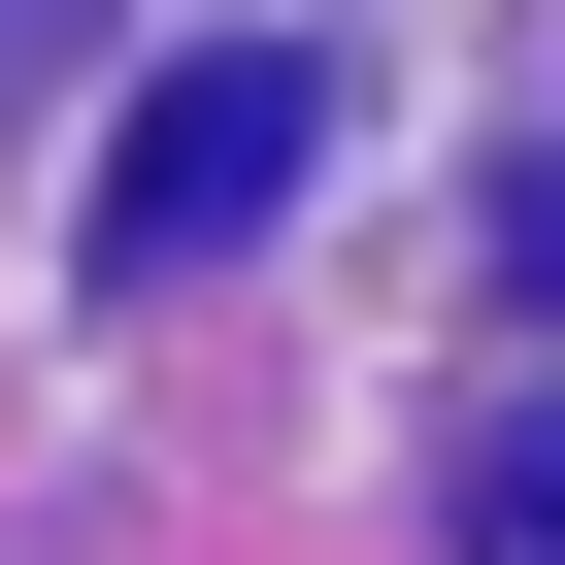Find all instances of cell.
<instances>
[{"instance_id":"7a4b0ae2","label":"cell","mask_w":565,"mask_h":565,"mask_svg":"<svg viewBox=\"0 0 565 565\" xmlns=\"http://www.w3.org/2000/svg\"><path fill=\"white\" fill-rule=\"evenodd\" d=\"M466 565H565V399H499V433H466Z\"/></svg>"},{"instance_id":"6da1fadb","label":"cell","mask_w":565,"mask_h":565,"mask_svg":"<svg viewBox=\"0 0 565 565\" xmlns=\"http://www.w3.org/2000/svg\"><path fill=\"white\" fill-rule=\"evenodd\" d=\"M300 134H333V67H300V34H200V67H134V134H100V233H134V266H233L266 200H300Z\"/></svg>"},{"instance_id":"3957f363","label":"cell","mask_w":565,"mask_h":565,"mask_svg":"<svg viewBox=\"0 0 565 565\" xmlns=\"http://www.w3.org/2000/svg\"><path fill=\"white\" fill-rule=\"evenodd\" d=\"M532 266H565V200H532Z\"/></svg>"}]
</instances>
